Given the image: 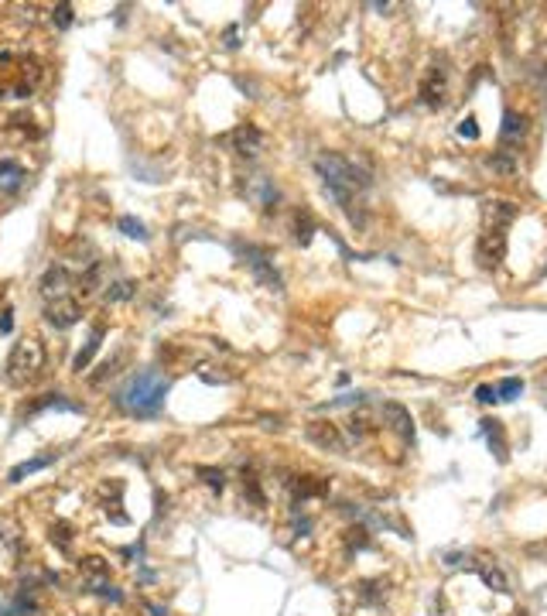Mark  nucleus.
Instances as JSON below:
<instances>
[{
	"mask_svg": "<svg viewBox=\"0 0 547 616\" xmlns=\"http://www.w3.org/2000/svg\"><path fill=\"white\" fill-rule=\"evenodd\" d=\"M527 134V116L517 114V110H507L503 114V131H500V137H503V148H513V144H520V137Z\"/></svg>",
	"mask_w": 547,
	"mask_h": 616,
	"instance_id": "obj_10",
	"label": "nucleus"
},
{
	"mask_svg": "<svg viewBox=\"0 0 547 616\" xmlns=\"http://www.w3.org/2000/svg\"><path fill=\"white\" fill-rule=\"evenodd\" d=\"M486 165L496 175H517L520 172V158H517L513 148H500V151H492V158H489Z\"/></svg>",
	"mask_w": 547,
	"mask_h": 616,
	"instance_id": "obj_13",
	"label": "nucleus"
},
{
	"mask_svg": "<svg viewBox=\"0 0 547 616\" xmlns=\"http://www.w3.org/2000/svg\"><path fill=\"white\" fill-rule=\"evenodd\" d=\"M41 58L21 48H0V99H28L41 86Z\"/></svg>",
	"mask_w": 547,
	"mask_h": 616,
	"instance_id": "obj_2",
	"label": "nucleus"
},
{
	"mask_svg": "<svg viewBox=\"0 0 547 616\" xmlns=\"http://www.w3.org/2000/svg\"><path fill=\"white\" fill-rule=\"evenodd\" d=\"M120 226L130 230V236H140V223H134V219H120Z\"/></svg>",
	"mask_w": 547,
	"mask_h": 616,
	"instance_id": "obj_23",
	"label": "nucleus"
},
{
	"mask_svg": "<svg viewBox=\"0 0 547 616\" xmlns=\"http://www.w3.org/2000/svg\"><path fill=\"white\" fill-rule=\"evenodd\" d=\"M247 257H250V268H254V274L267 285V288H274V291H281V274L267 264V257L260 251H254V247H247Z\"/></svg>",
	"mask_w": 547,
	"mask_h": 616,
	"instance_id": "obj_11",
	"label": "nucleus"
},
{
	"mask_svg": "<svg viewBox=\"0 0 547 616\" xmlns=\"http://www.w3.org/2000/svg\"><path fill=\"white\" fill-rule=\"evenodd\" d=\"M483 216H486V226H500V230H503L507 223L517 219V206H513V202H503V199H496V202H486Z\"/></svg>",
	"mask_w": 547,
	"mask_h": 616,
	"instance_id": "obj_12",
	"label": "nucleus"
},
{
	"mask_svg": "<svg viewBox=\"0 0 547 616\" xmlns=\"http://www.w3.org/2000/svg\"><path fill=\"white\" fill-rule=\"evenodd\" d=\"M445 89H449V76H445V69H431L428 79L421 82V103L424 106H441L445 103Z\"/></svg>",
	"mask_w": 547,
	"mask_h": 616,
	"instance_id": "obj_8",
	"label": "nucleus"
},
{
	"mask_svg": "<svg viewBox=\"0 0 547 616\" xmlns=\"http://www.w3.org/2000/svg\"><path fill=\"white\" fill-rule=\"evenodd\" d=\"M52 462V456H45V459H31V462H21L18 469H11V483L24 480V476H31V473H38V469H45Z\"/></svg>",
	"mask_w": 547,
	"mask_h": 616,
	"instance_id": "obj_19",
	"label": "nucleus"
},
{
	"mask_svg": "<svg viewBox=\"0 0 547 616\" xmlns=\"http://www.w3.org/2000/svg\"><path fill=\"white\" fill-rule=\"evenodd\" d=\"M305 435H308L318 449H325V452H346V439H342L339 424H332V422H312L305 428Z\"/></svg>",
	"mask_w": 547,
	"mask_h": 616,
	"instance_id": "obj_6",
	"label": "nucleus"
},
{
	"mask_svg": "<svg viewBox=\"0 0 547 616\" xmlns=\"http://www.w3.org/2000/svg\"><path fill=\"white\" fill-rule=\"evenodd\" d=\"M475 572L483 576V582H486L489 589H496V593H509V582H507V576L496 568V565H479L475 561Z\"/></svg>",
	"mask_w": 547,
	"mask_h": 616,
	"instance_id": "obj_17",
	"label": "nucleus"
},
{
	"mask_svg": "<svg viewBox=\"0 0 547 616\" xmlns=\"http://www.w3.org/2000/svg\"><path fill=\"white\" fill-rule=\"evenodd\" d=\"M483 431H486L489 449L496 452V459L503 462V459H507V439H503V424L496 422V418H486V422H483Z\"/></svg>",
	"mask_w": 547,
	"mask_h": 616,
	"instance_id": "obj_15",
	"label": "nucleus"
},
{
	"mask_svg": "<svg viewBox=\"0 0 547 616\" xmlns=\"http://www.w3.org/2000/svg\"><path fill=\"white\" fill-rule=\"evenodd\" d=\"M230 141H233V151H236V154H247V158H254V154L264 148V134L256 131L254 123H243V127H236Z\"/></svg>",
	"mask_w": 547,
	"mask_h": 616,
	"instance_id": "obj_9",
	"label": "nucleus"
},
{
	"mask_svg": "<svg viewBox=\"0 0 547 616\" xmlns=\"http://www.w3.org/2000/svg\"><path fill=\"white\" fill-rule=\"evenodd\" d=\"M45 366H48L45 343H41L38 336H28V339H21L18 346L11 349L7 373H11L14 384H31V380H38L41 373H45Z\"/></svg>",
	"mask_w": 547,
	"mask_h": 616,
	"instance_id": "obj_4",
	"label": "nucleus"
},
{
	"mask_svg": "<svg viewBox=\"0 0 547 616\" xmlns=\"http://www.w3.org/2000/svg\"><path fill=\"white\" fill-rule=\"evenodd\" d=\"M503 257H507V233L500 226H486V233L475 243V260L489 270V268H500Z\"/></svg>",
	"mask_w": 547,
	"mask_h": 616,
	"instance_id": "obj_5",
	"label": "nucleus"
},
{
	"mask_svg": "<svg viewBox=\"0 0 547 616\" xmlns=\"http://www.w3.org/2000/svg\"><path fill=\"white\" fill-rule=\"evenodd\" d=\"M45 315H48V322L55 329H69L79 322V315H82V308H79L76 298H55L52 305L45 308Z\"/></svg>",
	"mask_w": 547,
	"mask_h": 616,
	"instance_id": "obj_7",
	"label": "nucleus"
},
{
	"mask_svg": "<svg viewBox=\"0 0 547 616\" xmlns=\"http://www.w3.org/2000/svg\"><path fill=\"white\" fill-rule=\"evenodd\" d=\"M475 401H479V405H496V401H500V394H496V387L483 384L479 390H475Z\"/></svg>",
	"mask_w": 547,
	"mask_h": 616,
	"instance_id": "obj_21",
	"label": "nucleus"
},
{
	"mask_svg": "<svg viewBox=\"0 0 547 616\" xmlns=\"http://www.w3.org/2000/svg\"><path fill=\"white\" fill-rule=\"evenodd\" d=\"M380 414H383V418H390L393 428H397L404 439H410V442H414V422H410V414L404 411V407H400V405H383V407H380Z\"/></svg>",
	"mask_w": 547,
	"mask_h": 616,
	"instance_id": "obj_14",
	"label": "nucleus"
},
{
	"mask_svg": "<svg viewBox=\"0 0 547 616\" xmlns=\"http://www.w3.org/2000/svg\"><path fill=\"white\" fill-rule=\"evenodd\" d=\"M164 390H168V380L157 370H140V373H134L127 384L120 387L117 401L130 414H154L161 407V401H164Z\"/></svg>",
	"mask_w": 547,
	"mask_h": 616,
	"instance_id": "obj_3",
	"label": "nucleus"
},
{
	"mask_svg": "<svg viewBox=\"0 0 547 616\" xmlns=\"http://www.w3.org/2000/svg\"><path fill=\"white\" fill-rule=\"evenodd\" d=\"M458 134L462 137H479V127H475V120H462V123H458Z\"/></svg>",
	"mask_w": 547,
	"mask_h": 616,
	"instance_id": "obj_22",
	"label": "nucleus"
},
{
	"mask_svg": "<svg viewBox=\"0 0 547 616\" xmlns=\"http://www.w3.org/2000/svg\"><path fill=\"white\" fill-rule=\"evenodd\" d=\"M524 390V380H517V377H507L503 384L496 387V394H500V401H513L517 394Z\"/></svg>",
	"mask_w": 547,
	"mask_h": 616,
	"instance_id": "obj_20",
	"label": "nucleus"
},
{
	"mask_svg": "<svg viewBox=\"0 0 547 616\" xmlns=\"http://www.w3.org/2000/svg\"><path fill=\"white\" fill-rule=\"evenodd\" d=\"M315 172L322 175V182H325L329 195H332L335 202L349 212V216H352V202H356V195H363L373 185L370 172H366L363 165H356L352 158H346V154H332V151L318 154V158H315Z\"/></svg>",
	"mask_w": 547,
	"mask_h": 616,
	"instance_id": "obj_1",
	"label": "nucleus"
},
{
	"mask_svg": "<svg viewBox=\"0 0 547 616\" xmlns=\"http://www.w3.org/2000/svg\"><path fill=\"white\" fill-rule=\"evenodd\" d=\"M291 486H294V493H301V497H322L329 490V483L315 480V476H294Z\"/></svg>",
	"mask_w": 547,
	"mask_h": 616,
	"instance_id": "obj_18",
	"label": "nucleus"
},
{
	"mask_svg": "<svg viewBox=\"0 0 547 616\" xmlns=\"http://www.w3.org/2000/svg\"><path fill=\"white\" fill-rule=\"evenodd\" d=\"M21 182H24V168L4 158V161H0V189H4V192H14Z\"/></svg>",
	"mask_w": 547,
	"mask_h": 616,
	"instance_id": "obj_16",
	"label": "nucleus"
}]
</instances>
